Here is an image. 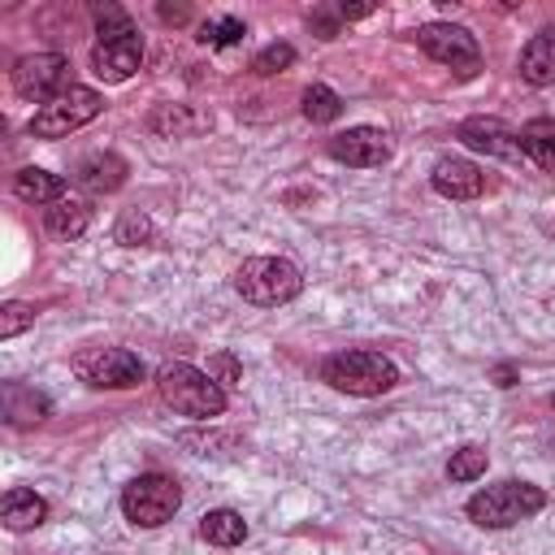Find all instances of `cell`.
<instances>
[{
    "mask_svg": "<svg viewBox=\"0 0 555 555\" xmlns=\"http://www.w3.org/2000/svg\"><path fill=\"white\" fill-rule=\"evenodd\" d=\"M69 87H78V82H74L69 56H61V52H35L13 65V91L22 100H35L39 108L52 104L56 95H65Z\"/></svg>",
    "mask_w": 555,
    "mask_h": 555,
    "instance_id": "cell-7",
    "label": "cell"
},
{
    "mask_svg": "<svg viewBox=\"0 0 555 555\" xmlns=\"http://www.w3.org/2000/svg\"><path fill=\"white\" fill-rule=\"evenodd\" d=\"M520 147L529 160H538V169L555 173V121L551 117H533L520 126Z\"/></svg>",
    "mask_w": 555,
    "mask_h": 555,
    "instance_id": "cell-18",
    "label": "cell"
},
{
    "mask_svg": "<svg viewBox=\"0 0 555 555\" xmlns=\"http://www.w3.org/2000/svg\"><path fill=\"white\" fill-rule=\"evenodd\" d=\"M199 533H204V542H212V546H238V542L247 538V520H243L234 507H217V512H208V516L199 520Z\"/></svg>",
    "mask_w": 555,
    "mask_h": 555,
    "instance_id": "cell-21",
    "label": "cell"
},
{
    "mask_svg": "<svg viewBox=\"0 0 555 555\" xmlns=\"http://www.w3.org/2000/svg\"><path fill=\"white\" fill-rule=\"evenodd\" d=\"M429 186L442 199H477L486 191V173L464 156H442L434 165V173H429Z\"/></svg>",
    "mask_w": 555,
    "mask_h": 555,
    "instance_id": "cell-13",
    "label": "cell"
},
{
    "mask_svg": "<svg viewBox=\"0 0 555 555\" xmlns=\"http://www.w3.org/2000/svg\"><path fill=\"white\" fill-rule=\"evenodd\" d=\"M13 195L26 199V204H35V208H43V204L52 208L56 199H65V178L26 165V169H17V178H13Z\"/></svg>",
    "mask_w": 555,
    "mask_h": 555,
    "instance_id": "cell-16",
    "label": "cell"
},
{
    "mask_svg": "<svg viewBox=\"0 0 555 555\" xmlns=\"http://www.w3.org/2000/svg\"><path fill=\"white\" fill-rule=\"evenodd\" d=\"M416 39H421L425 56H434L438 65H451L460 78H473L481 69V48H477L473 30H464L455 22H429L416 30Z\"/></svg>",
    "mask_w": 555,
    "mask_h": 555,
    "instance_id": "cell-9",
    "label": "cell"
},
{
    "mask_svg": "<svg viewBox=\"0 0 555 555\" xmlns=\"http://www.w3.org/2000/svg\"><path fill=\"white\" fill-rule=\"evenodd\" d=\"M87 221H91V208L82 199H56L52 208H43V225L56 238H78L87 230Z\"/></svg>",
    "mask_w": 555,
    "mask_h": 555,
    "instance_id": "cell-20",
    "label": "cell"
},
{
    "mask_svg": "<svg viewBox=\"0 0 555 555\" xmlns=\"http://www.w3.org/2000/svg\"><path fill=\"white\" fill-rule=\"evenodd\" d=\"M48 416V399L39 390H26V386H9V421L13 425H35Z\"/></svg>",
    "mask_w": 555,
    "mask_h": 555,
    "instance_id": "cell-23",
    "label": "cell"
},
{
    "mask_svg": "<svg viewBox=\"0 0 555 555\" xmlns=\"http://www.w3.org/2000/svg\"><path fill=\"white\" fill-rule=\"evenodd\" d=\"M308 26H317V35H321V39H334V35H338V17H325L321 9H317V13H308Z\"/></svg>",
    "mask_w": 555,
    "mask_h": 555,
    "instance_id": "cell-31",
    "label": "cell"
},
{
    "mask_svg": "<svg viewBox=\"0 0 555 555\" xmlns=\"http://www.w3.org/2000/svg\"><path fill=\"white\" fill-rule=\"evenodd\" d=\"M460 139L473 152H486V156H499V160H520L525 156L520 130H512L499 117H468V121H460Z\"/></svg>",
    "mask_w": 555,
    "mask_h": 555,
    "instance_id": "cell-10",
    "label": "cell"
},
{
    "mask_svg": "<svg viewBox=\"0 0 555 555\" xmlns=\"http://www.w3.org/2000/svg\"><path fill=\"white\" fill-rule=\"evenodd\" d=\"M542 507H546V490H538L529 481H499V486L477 490L464 512L481 529H512V525L538 516Z\"/></svg>",
    "mask_w": 555,
    "mask_h": 555,
    "instance_id": "cell-1",
    "label": "cell"
},
{
    "mask_svg": "<svg viewBox=\"0 0 555 555\" xmlns=\"http://www.w3.org/2000/svg\"><path fill=\"white\" fill-rule=\"evenodd\" d=\"M0 516H4V529L26 533V529H35V525L48 520V503H43V494H35V490H26V486H13V490L0 499Z\"/></svg>",
    "mask_w": 555,
    "mask_h": 555,
    "instance_id": "cell-15",
    "label": "cell"
},
{
    "mask_svg": "<svg viewBox=\"0 0 555 555\" xmlns=\"http://www.w3.org/2000/svg\"><path fill=\"white\" fill-rule=\"evenodd\" d=\"M104 108L100 91L91 87H69L65 95H56L52 104H43L35 117H30V134L35 139H65L69 130H82L87 121H95Z\"/></svg>",
    "mask_w": 555,
    "mask_h": 555,
    "instance_id": "cell-8",
    "label": "cell"
},
{
    "mask_svg": "<svg viewBox=\"0 0 555 555\" xmlns=\"http://www.w3.org/2000/svg\"><path fill=\"white\" fill-rule=\"evenodd\" d=\"M26 325H35V304L9 299V304L0 308V338H13V334H22Z\"/></svg>",
    "mask_w": 555,
    "mask_h": 555,
    "instance_id": "cell-27",
    "label": "cell"
},
{
    "mask_svg": "<svg viewBox=\"0 0 555 555\" xmlns=\"http://www.w3.org/2000/svg\"><path fill=\"white\" fill-rule=\"evenodd\" d=\"M551 403H555V399H551Z\"/></svg>",
    "mask_w": 555,
    "mask_h": 555,
    "instance_id": "cell-34",
    "label": "cell"
},
{
    "mask_svg": "<svg viewBox=\"0 0 555 555\" xmlns=\"http://www.w3.org/2000/svg\"><path fill=\"white\" fill-rule=\"evenodd\" d=\"M486 464H490V455H486V447H477V442H468V447H460V451H451V460H447V477H451V481H477V477L486 473Z\"/></svg>",
    "mask_w": 555,
    "mask_h": 555,
    "instance_id": "cell-24",
    "label": "cell"
},
{
    "mask_svg": "<svg viewBox=\"0 0 555 555\" xmlns=\"http://www.w3.org/2000/svg\"><path fill=\"white\" fill-rule=\"evenodd\" d=\"M321 382L343 395H386L399 382V369L377 351H338L321 364Z\"/></svg>",
    "mask_w": 555,
    "mask_h": 555,
    "instance_id": "cell-4",
    "label": "cell"
},
{
    "mask_svg": "<svg viewBox=\"0 0 555 555\" xmlns=\"http://www.w3.org/2000/svg\"><path fill=\"white\" fill-rule=\"evenodd\" d=\"M304 117H308V121H317V126L338 121V117H343V100H338L325 82H312V87L304 91Z\"/></svg>",
    "mask_w": 555,
    "mask_h": 555,
    "instance_id": "cell-22",
    "label": "cell"
},
{
    "mask_svg": "<svg viewBox=\"0 0 555 555\" xmlns=\"http://www.w3.org/2000/svg\"><path fill=\"white\" fill-rule=\"evenodd\" d=\"M330 156L343 160V165H356V169H373L390 156V139L373 126H351V130L330 139Z\"/></svg>",
    "mask_w": 555,
    "mask_h": 555,
    "instance_id": "cell-11",
    "label": "cell"
},
{
    "mask_svg": "<svg viewBox=\"0 0 555 555\" xmlns=\"http://www.w3.org/2000/svg\"><path fill=\"white\" fill-rule=\"evenodd\" d=\"M208 126H212V117H208V113H195V108H186V104H165V108L152 113V130L173 134V139H186V134L208 130Z\"/></svg>",
    "mask_w": 555,
    "mask_h": 555,
    "instance_id": "cell-19",
    "label": "cell"
},
{
    "mask_svg": "<svg viewBox=\"0 0 555 555\" xmlns=\"http://www.w3.org/2000/svg\"><path fill=\"white\" fill-rule=\"evenodd\" d=\"M234 291H238L247 304L278 308V304H291V299L304 291V273H299L291 260H282V256H251V260L238 264Z\"/></svg>",
    "mask_w": 555,
    "mask_h": 555,
    "instance_id": "cell-3",
    "label": "cell"
},
{
    "mask_svg": "<svg viewBox=\"0 0 555 555\" xmlns=\"http://www.w3.org/2000/svg\"><path fill=\"white\" fill-rule=\"evenodd\" d=\"M520 78L529 87H551L555 82V35L551 30L533 35L525 43V52H520Z\"/></svg>",
    "mask_w": 555,
    "mask_h": 555,
    "instance_id": "cell-17",
    "label": "cell"
},
{
    "mask_svg": "<svg viewBox=\"0 0 555 555\" xmlns=\"http://www.w3.org/2000/svg\"><path fill=\"white\" fill-rule=\"evenodd\" d=\"M139 65H143V39L139 35L108 39V43H95L91 48V69L104 82H126L130 74H139Z\"/></svg>",
    "mask_w": 555,
    "mask_h": 555,
    "instance_id": "cell-12",
    "label": "cell"
},
{
    "mask_svg": "<svg viewBox=\"0 0 555 555\" xmlns=\"http://www.w3.org/2000/svg\"><path fill=\"white\" fill-rule=\"evenodd\" d=\"M74 182L87 186L91 195H104V191H117L126 182V160L113 156V152H91L74 165Z\"/></svg>",
    "mask_w": 555,
    "mask_h": 555,
    "instance_id": "cell-14",
    "label": "cell"
},
{
    "mask_svg": "<svg viewBox=\"0 0 555 555\" xmlns=\"http://www.w3.org/2000/svg\"><path fill=\"white\" fill-rule=\"evenodd\" d=\"M69 369L95 390H130L147 377L143 360L126 347H82V351H74Z\"/></svg>",
    "mask_w": 555,
    "mask_h": 555,
    "instance_id": "cell-5",
    "label": "cell"
},
{
    "mask_svg": "<svg viewBox=\"0 0 555 555\" xmlns=\"http://www.w3.org/2000/svg\"><path fill=\"white\" fill-rule=\"evenodd\" d=\"M156 386H160V399L182 412V416H195V421H212L225 412V390L195 364H165L156 373Z\"/></svg>",
    "mask_w": 555,
    "mask_h": 555,
    "instance_id": "cell-2",
    "label": "cell"
},
{
    "mask_svg": "<svg viewBox=\"0 0 555 555\" xmlns=\"http://www.w3.org/2000/svg\"><path fill=\"white\" fill-rule=\"evenodd\" d=\"M291 61H295V48H291V43H269V48L251 61V69H256V74H278V69H286Z\"/></svg>",
    "mask_w": 555,
    "mask_h": 555,
    "instance_id": "cell-28",
    "label": "cell"
},
{
    "mask_svg": "<svg viewBox=\"0 0 555 555\" xmlns=\"http://www.w3.org/2000/svg\"><path fill=\"white\" fill-rule=\"evenodd\" d=\"M208 377H212V382L225 390V386H234V377H238V364H234L230 356H217V360H212V369H208Z\"/></svg>",
    "mask_w": 555,
    "mask_h": 555,
    "instance_id": "cell-30",
    "label": "cell"
},
{
    "mask_svg": "<svg viewBox=\"0 0 555 555\" xmlns=\"http://www.w3.org/2000/svg\"><path fill=\"white\" fill-rule=\"evenodd\" d=\"M178 507H182V490H178V481L165 477V473H143V477H134V481L121 490V512H126V520L139 525V529H156V525L173 520Z\"/></svg>",
    "mask_w": 555,
    "mask_h": 555,
    "instance_id": "cell-6",
    "label": "cell"
},
{
    "mask_svg": "<svg viewBox=\"0 0 555 555\" xmlns=\"http://www.w3.org/2000/svg\"><path fill=\"white\" fill-rule=\"evenodd\" d=\"M139 238H147V217H139V212H126V217L117 221V243H126V247H139Z\"/></svg>",
    "mask_w": 555,
    "mask_h": 555,
    "instance_id": "cell-29",
    "label": "cell"
},
{
    "mask_svg": "<svg viewBox=\"0 0 555 555\" xmlns=\"http://www.w3.org/2000/svg\"><path fill=\"white\" fill-rule=\"evenodd\" d=\"M243 35H247V26H243L238 17H212V22L199 26V39H204L208 48H230V43H238Z\"/></svg>",
    "mask_w": 555,
    "mask_h": 555,
    "instance_id": "cell-26",
    "label": "cell"
},
{
    "mask_svg": "<svg viewBox=\"0 0 555 555\" xmlns=\"http://www.w3.org/2000/svg\"><path fill=\"white\" fill-rule=\"evenodd\" d=\"M95 30H100V43H108V39H130V35H134L126 9H117V4H100V9H95Z\"/></svg>",
    "mask_w": 555,
    "mask_h": 555,
    "instance_id": "cell-25",
    "label": "cell"
},
{
    "mask_svg": "<svg viewBox=\"0 0 555 555\" xmlns=\"http://www.w3.org/2000/svg\"><path fill=\"white\" fill-rule=\"evenodd\" d=\"M494 377H499V386H512V377H516V373H512V364H499V369H494Z\"/></svg>",
    "mask_w": 555,
    "mask_h": 555,
    "instance_id": "cell-33",
    "label": "cell"
},
{
    "mask_svg": "<svg viewBox=\"0 0 555 555\" xmlns=\"http://www.w3.org/2000/svg\"><path fill=\"white\" fill-rule=\"evenodd\" d=\"M373 13V4H338V17L343 22H351V17H369Z\"/></svg>",
    "mask_w": 555,
    "mask_h": 555,
    "instance_id": "cell-32",
    "label": "cell"
}]
</instances>
